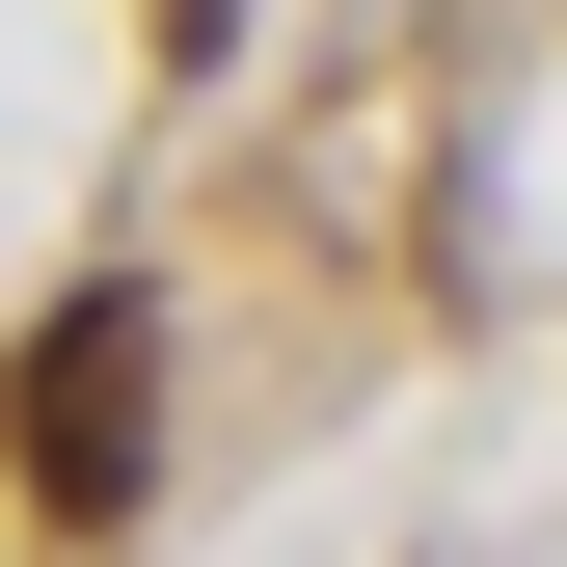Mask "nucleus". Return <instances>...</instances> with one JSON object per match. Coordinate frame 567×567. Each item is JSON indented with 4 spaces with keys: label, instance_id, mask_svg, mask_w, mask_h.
<instances>
[{
    "label": "nucleus",
    "instance_id": "nucleus-1",
    "mask_svg": "<svg viewBox=\"0 0 567 567\" xmlns=\"http://www.w3.org/2000/svg\"><path fill=\"white\" fill-rule=\"evenodd\" d=\"M0 460H28L54 540H135V486H163V298H54L0 351Z\"/></svg>",
    "mask_w": 567,
    "mask_h": 567
},
{
    "label": "nucleus",
    "instance_id": "nucleus-2",
    "mask_svg": "<svg viewBox=\"0 0 567 567\" xmlns=\"http://www.w3.org/2000/svg\"><path fill=\"white\" fill-rule=\"evenodd\" d=\"M163 28H189V54H217V28H244V0H163Z\"/></svg>",
    "mask_w": 567,
    "mask_h": 567
}]
</instances>
